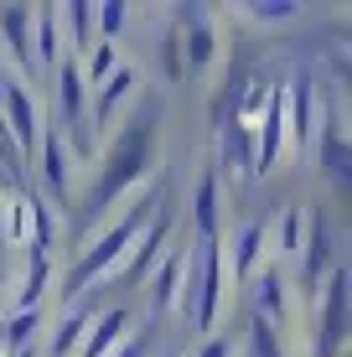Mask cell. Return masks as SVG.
Wrapping results in <instances>:
<instances>
[{
	"label": "cell",
	"instance_id": "17",
	"mask_svg": "<svg viewBox=\"0 0 352 357\" xmlns=\"http://www.w3.org/2000/svg\"><path fill=\"white\" fill-rule=\"evenodd\" d=\"M130 93H135V73H130V68H114V73H109V78L99 83V93H93V114H89V125H109V119H114V109L119 104H125V98Z\"/></svg>",
	"mask_w": 352,
	"mask_h": 357
},
{
	"label": "cell",
	"instance_id": "12",
	"mask_svg": "<svg viewBox=\"0 0 352 357\" xmlns=\"http://www.w3.org/2000/svg\"><path fill=\"white\" fill-rule=\"evenodd\" d=\"M57 6L31 10V57H36V78H52V68L63 63V36H57Z\"/></svg>",
	"mask_w": 352,
	"mask_h": 357
},
{
	"label": "cell",
	"instance_id": "32",
	"mask_svg": "<svg viewBox=\"0 0 352 357\" xmlns=\"http://www.w3.org/2000/svg\"><path fill=\"white\" fill-rule=\"evenodd\" d=\"M0 357H6V337H0Z\"/></svg>",
	"mask_w": 352,
	"mask_h": 357
},
{
	"label": "cell",
	"instance_id": "19",
	"mask_svg": "<svg viewBox=\"0 0 352 357\" xmlns=\"http://www.w3.org/2000/svg\"><path fill=\"white\" fill-rule=\"evenodd\" d=\"M192 228L197 238H217V171L197 181V197H192Z\"/></svg>",
	"mask_w": 352,
	"mask_h": 357
},
{
	"label": "cell",
	"instance_id": "31",
	"mask_svg": "<svg viewBox=\"0 0 352 357\" xmlns=\"http://www.w3.org/2000/svg\"><path fill=\"white\" fill-rule=\"evenodd\" d=\"M0 213H6V202H0ZM0 280H6V223H0Z\"/></svg>",
	"mask_w": 352,
	"mask_h": 357
},
{
	"label": "cell",
	"instance_id": "18",
	"mask_svg": "<svg viewBox=\"0 0 352 357\" xmlns=\"http://www.w3.org/2000/svg\"><path fill=\"white\" fill-rule=\"evenodd\" d=\"M254 305H259V311H254V316H259V321H285V275H280V269H254Z\"/></svg>",
	"mask_w": 352,
	"mask_h": 357
},
{
	"label": "cell",
	"instance_id": "8",
	"mask_svg": "<svg viewBox=\"0 0 352 357\" xmlns=\"http://www.w3.org/2000/svg\"><path fill=\"white\" fill-rule=\"evenodd\" d=\"M31 166L42 171V187H47V207H68V181H72V151L68 140L57 135V125H42V140H36Z\"/></svg>",
	"mask_w": 352,
	"mask_h": 357
},
{
	"label": "cell",
	"instance_id": "6",
	"mask_svg": "<svg viewBox=\"0 0 352 357\" xmlns=\"http://www.w3.org/2000/svg\"><path fill=\"white\" fill-rule=\"evenodd\" d=\"M347 290H352L347 269H326V285L316 301V357H337L347 342Z\"/></svg>",
	"mask_w": 352,
	"mask_h": 357
},
{
	"label": "cell",
	"instance_id": "26",
	"mask_svg": "<svg viewBox=\"0 0 352 357\" xmlns=\"http://www.w3.org/2000/svg\"><path fill=\"white\" fill-rule=\"evenodd\" d=\"M300 233H306V207H290V213L280 218V243H275V249L280 254H300Z\"/></svg>",
	"mask_w": 352,
	"mask_h": 357
},
{
	"label": "cell",
	"instance_id": "5",
	"mask_svg": "<svg viewBox=\"0 0 352 357\" xmlns=\"http://www.w3.org/2000/svg\"><path fill=\"white\" fill-rule=\"evenodd\" d=\"M166 238H171V207H155L151 213V223H145L140 233H135V243H130V254L119 259V269H114V280L125 290H135L145 275H151L155 264H161V254H166Z\"/></svg>",
	"mask_w": 352,
	"mask_h": 357
},
{
	"label": "cell",
	"instance_id": "23",
	"mask_svg": "<svg viewBox=\"0 0 352 357\" xmlns=\"http://www.w3.org/2000/svg\"><path fill=\"white\" fill-rule=\"evenodd\" d=\"M316 151H321V166L342 181V176H347V140H342V119H337V114H326V130H321V145H316Z\"/></svg>",
	"mask_w": 352,
	"mask_h": 357
},
{
	"label": "cell",
	"instance_id": "29",
	"mask_svg": "<svg viewBox=\"0 0 352 357\" xmlns=\"http://www.w3.org/2000/svg\"><path fill=\"white\" fill-rule=\"evenodd\" d=\"M197 357H234V347H228V337H208Z\"/></svg>",
	"mask_w": 352,
	"mask_h": 357
},
{
	"label": "cell",
	"instance_id": "3",
	"mask_svg": "<svg viewBox=\"0 0 352 357\" xmlns=\"http://www.w3.org/2000/svg\"><path fill=\"white\" fill-rule=\"evenodd\" d=\"M223 249H217V238H197V254L187 259V285L176 295V311L192 321V331H213L217 321V305H223Z\"/></svg>",
	"mask_w": 352,
	"mask_h": 357
},
{
	"label": "cell",
	"instance_id": "28",
	"mask_svg": "<svg viewBox=\"0 0 352 357\" xmlns=\"http://www.w3.org/2000/svg\"><path fill=\"white\" fill-rule=\"evenodd\" d=\"M254 21H290L296 16V6H285V0H275V6H249Z\"/></svg>",
	"mask_w": 352,
	"mask_h": 357
},
{
	"label": "cell",
	"instance_id": "22",
	"mask_svg": "<svg viewBox=\"0 0 352 357\" xmlns=\"http://www.w3.org/2000/svg\"><path fill=\"white\" fill-rule=\"evenodd\" d=\"M57 21H68V26H72V52L68 57L78 63V57L99 42V31H93V6H57Z\"/></svg>",
	"mask_w": 352,
	"mask_h": 357
},
{
	"label": "cell",
	"instance_id": "4",
	"mask_svg": "<svg viewBox=\"0 0 352 357\" xmlns=\"http://www.w3.org/2000/svg\"><path fill=\"white\" fill-rule=\"evenodd\" d=\"M52 104H57V135L68 140V151L78 155V161H89L93 155V125H89V83H83V68L63 57V63L52 68Z\"/></svg>",
	"mask_w": 352,
	"mask_h": 357
},
{
	"label": "cell",
	"instance_id": "27",
	"mask_svg": "<svg viewBox=\"0 0 352 357\" xmlns=\"http://www.w3.org/2000/svg\"><path fill=\"white\" fill-rule=\"evenodd\" d=\"M249 357H285L280 342H275V326L259 321V316H254V326H249Z\"/></svg>",
	"mask_w": 352,
	"mask_h": 357
},
{
	"label": "cell",
	"instance_id": "30",
	"mask_svg": "<svg viewBox=\"0 0 352 357\" xmlns=\"http://www.w3.org/2000/svg\"><path fill=\"white\" fill-rule=\"evenodd\" d=\"M109 357H145V347H140V342H135V337H125V342H119V347H114V352H109Z\"/></svg>",
	"mask_w": 352,
	"mask_h": 357
},
{
	"label": "cell",
	"instance_id": "11",
	"mask_svg": "<svg viewBox=\"0 0 352 357\" xmlns=\"http://www.w3.org/2000/svg\"><path fill=\"white\" fill-rule=\"evenodd\" d=\"M311 104H316V89H311L306 73H296V83L285 89V125H290V140H296L300 155H311V145H316V119H311Z\"/></svg>",
	"mask_w": 352,
	"mask_h": 357
},
{
	"label": "cell",
	"instance_id": "33",
	"mask_svg": "<svg viewBox=\"0 0 352 357\" xmlns=\"http://www.w3.org/2000/svg\"><path fill=\"white\" fill-rule=\"evenodd\" d=\"M16 357H36V352H16Z\"/></svg>",
	"mask_w": 352,
	"mask_h": 357
},
{
	"label": "cell",
	"instance_id": "25",
	"mask_svg": "<svg viewBox=\"0 0 352 357\" xmlns=\"http://www.w3.org/2000/svg\"><path fill=\"white\" fill-rule=\"evenodd\" d=\"M114 68H119V63H114V42H93V47H89V73H83V83H93V89H99Z\"/></svg>",
	"mask_w": 352,
	"mask_h": 357
},
{
	"label": "cell",
	"instance_id": "15",
	"mask_svg": "<svg viewBox=\"0 0 352 357\" xmlns=\"http://www.w3.org/2000/svg\"><path fill=\"white\" fill-rule=\"evenodd\" d=\"M311 233L300 243H311V249H300V275H306V285H316V280L326 275V264H332V228H326L321 213H306Z\"/></svg>",
	"mask_w": 352,
	"mask_h": 357
},
{
	"label": "cell",
	"instance_id": "1",
	"mask_svg": "<svg viewBox=\"0 0 352 357\" xmlns=\"http://www.w3.org/2000/svg\"><path fill=\"white\" fill-rule=\"evenodd\" d=\"M155 135H161V109H155V104L135 109V114H130V125L114 135V145H109L99 176L89 181L83 207H78V218H72V238H78V249L93 238V228L114 213L119 197L135 192L140 181H145V171L155 166Z\"/></svg>",
	"mask_w": 352,
	"mask_h": 357
},
{
	"label": "cell",
	"instance_id": "2",
	"mask_svg": "<svg viewBox=\"0 0 352 357\" xmlns=\"http://www.w3.org/2000/svg\"><path fill=\"white\" fill-rule=\"evenodd\" d=\"M155 207H161V187H151L145 197H135V202H130V213H119L104 233H93V238L83 243V254L72 259L68 280H63V295H68V301H78V295L89 290L93 280L114 275L119 259L130 254V243H135V233H140L145 223H151V213H155Z\"/></svg>",
	"mask_w": 352,
	"mask_h": 357
},
{
	"label": "cell",
	"instance_id": "24",
	"mask_svg": "<svg viewBox=\"0 0 352 357\" xmlns=\"http://www.w3.org/2000/svg\"><path fill=\"white\" fill-rule=\"evenodd\" d=\"M47 280H52V259H47V254H31V264H26V285H21V295H16V311H36V305H42Z\"/></svg>",
	"mask_w": 352,
	"mask_h": 357
},
{
	"label": "cell",
	"instance_id": "7",
	"mask_svg": "<svg viewBox=\"0 0 352 357\" xmlns=\"http://www.w3.org/2000/svg\"><path fill=\"white\" fill-rule=\"evenodd\" d=\"M0 119H6L10 140H16V151H21V166H31L36 140H42V109H36L31 83H21V78L6 83V93H0Z\"/></svg>",
	"mask_w": 352,
	"mask_h": 357
},
{
	"label": "cell",
	"instance_id": "13",
	"mask_svg": "<svg viewBox=\"0 0 352 357\" xmlns=\"http://www.w3.org/2000/svg\"><path fill=\"white\" fill-rule=\"evenodd\" d=\"M125 326H130V311H125V305H114V311L93 316L89 331H83V347L72 352V357H109L119 342H125Z\"/></svg>",
	"mask_w": 352,
	"mask_h": 357
},
{
	"label": "cell",
	"instance_id": "14",
	"mask_svg": "<svg viewBox=\"0 0 352 357\" xmlns=\"http://www.w3.org/2000/svg\"><path fill=\"white\" fill-rule=\"evenodd\" d=\"M181 275H187V254L171 249L161 264H155V280H151V311L166 316L176 311V295H181Z\"/></svg>",
	"mask_w": 352,
	"mask_h": 357
},
{
	"label": "cell",
	"instance_id": "21",
	"mask_svg": "<svg viewBox=\"0 0 352 357\" xmlns=\"http://www.w3.org/2000/svg\"><path fill=\"white\" fill-rule=\"evenodd\" d=\"M36 326H42V311H10V321L0 326V337H6V357L36 352Z\"/></svg>",
	"mask_w": 352,
	"mask_h": 357
},
{
	"label": "cell",
	"instance_id": "10",
	"mask_svg": "<svg viewBox=\"0 0 352 357\" xmlns=\"http://www.w3.org/2000/svg\"><path fill=\"white\" fill-rule=\"evenodd\" d=\"M181 16V68L187 73H202L213 63V52H217V36H213V16L202 6H187V10H176Z\"/></svg>",
	"mask_w": 352,
	"mask_h": 357
},
{
	"label": "cell",
	"instance_id": "20",
	"mask_svg": "<svg viewBox=\"0 0 352 357\" xmlns=\"http://www.w3.org/2000/svg\"><path fill=\"white\" fill-rule=\"evenodd\" d=\"M89 321H93L89 305L72 301V311L52 326V357H72V352H78V347H83V331H89Z\"/></svg>",
	"mask_w": 352,
	"mask_h": 357
},
{
	"label": "cell",
	"instance_id": "16",
	"mask_svg": "<svg viewBox=\"0 0 352 357\" xmlns=\"http://www.w3.org/2000/svg\"><path fill=\"white\" fill-rule=\"evenodd\" d=\"M264 238H270V233H264V223H244L234 233V259H228L223 269L234 280H254V269H259V254H264Z\"/></svg>",
	"mask_w": 352,
	"mask_h": 357
},
{
	"label": "cell",
	"instance_id": "9",
	"mask_svg": "<svg viewBox=\"0 0 352 357\" xmlns=\"http://www.w3.org/2000/svg\"><path fill=\"white\" fill-rule=\"evenodd\" d=\"M0 52L10 57V78L31 83L36 78V57H31V10L26 6H0Z\"/></svg>",
	"mask_w": 352,
	"mask_h": 357
}]
</instances>
